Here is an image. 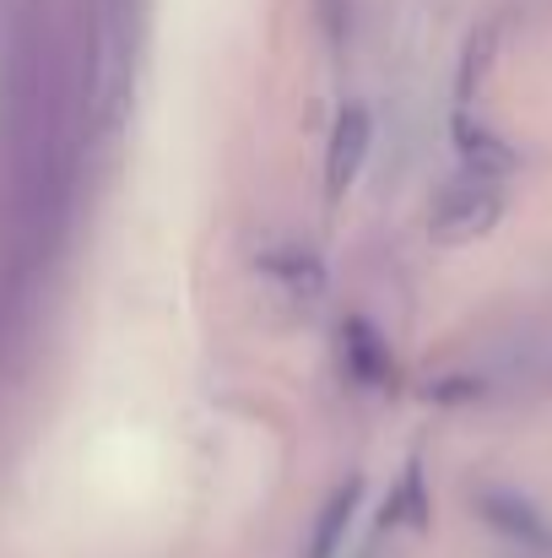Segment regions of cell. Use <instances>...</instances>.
Wrapping results in <instances>:
<instances>
[{
	"instance_id": "cell-5",
	"label": "cell",
	"mask_w": 552,
	"mask_h": 558,
	"mask_svg": "<svg viewBox=\"0 0 552 558\" xmlns=\"http://www.w3.org/2000/svg\"><path fill=\"white\" fill-rule=\"evenodd\" d=\"M353 510H358V488H342V494L331 499L326 521H320V537H315L309 558H331V554H336V543H342V526L353 521Z\"/></svg>"
},
{
	"instance_id": "cell-1",
	"label": "cell",
	"mask_w": 552,
	"mask_h": 558,
	"mask_svg": "<svg viewBox=\"0 0 552 558\" xmlns=\"http://www.w3.org/2000/svg\"><path fill=\"white\" fill-rule=\"evenodd\" d=\"M499 206H504L499 185L471 174V180H461V185L439 201V211H433V228H439V239H471V233L493 228Z\"/></svg>"
},
{
	"instance_id": "cell-2",
	"label": "cell",
	"mask_w": 552,
	"mask_h": 558,
	"mask_svg": "<svg viewBox=\"0 0 552 558\" xmlns=\"http://www.w3.org/2000/svg\"><path fill=\"white\" fill-rule=\"evenodd\" d=\"M461 158L471 163V174H477V180H493V185H499V174H510V169H515V153H510L499 136L477 131V125H461Z\"/></svg>"
},
{
	"instance_id": "cell-3",
	"label": "cell",
	"mask_w": 552,
	"mask_h": 558,
	"mask_svg": "<svg viewBox=\"0 0 552 558\" xmlns=\"http://www.w3.org/2000/svg\"><path fill=\"white\" fill-rule=\"evenodd\" d=\"M364 147H368V114L364 109H353V114H342V125H336V147H331V185L336 190L358 174Z\"/></svg>"
},
{
	"instance_id": "cell-4",
	"label": "cell",
	"mask_w": 552,
	"mask_h": 558,
	"mask_svg": "<svg viewBox=\"0 0 552 558\" xmlns=\"http://www.w3.org/2000/svg\"><path fill=\"white\" fill-rule=\"evenodd\" d=\"M488 515H493L504 532L526 537V543H542V537H548V526L537 521V510H531L526 499H515V494H493V499H488Z\"/></svg>"
}]
</instances>
